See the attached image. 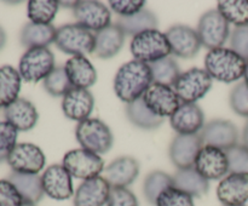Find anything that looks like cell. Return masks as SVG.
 Masks as SVG:
<instances>
[{
    "instance_id": "obj_2",
    "label": "cell",
    "mask_w": 248,
    "mask_h": 206,
    "mask_svg": "<svg viewBox=\"0 0 248 206\" xmlns=\"http://www.w3.org/2000/svg\"><path fill=\"white\" fill-rule=\"evenodd\" d=\"M246 61L232 48H219L208 51L205 57V70L218 81H237L245 74Z\"/></svg>"
},
{
    "instance_id": "obj_32",
    "label": "cell",
    "mask_w": 248,
    "mask_h": 206,
    "mask_svg": "<svg viewBox=\"0 0 248 206\" xmlns=\"http://www.w3.org/2000/svg\"><path fill=\"white\" fill-rule=\"evenodd\" d=\"M149 67L152 70L153 82L165 86L173 87L182 74L177 62L171 57L162 58L156 62L150 63Z\"/></svg>"
},
{
    "instance_id": "obj_14",
    "label": "cell",
    "mask_w": 248,
    "mask_h": 206,
    "mask_svg": "<svg viewBox=\"0 0 248 206\" xmlns=\"http://www.w3.org/2000/svg\"><path fill=\"white\" fill-rule=\"evenodd\" d=\"M44 193L55 200H67L74 194L72 174L63 165H51L41 176Z\"/></svg>"
},
{
    "instance_id": "obj_6",
    "label": "cell",
    "mask_w": 248,
    "mask_h": 206,
    "mask_svg": "<svg viewBox=\"0 0 248 206\" xmlns=\"http://www.w3.org/2000/svg\"><path fill=\"white\" fill-rule=\"evenodd\" d=\"M55 69V56L48 48H31L22 55L18 64L21 78L27 82L45 80Z\"/></svg>"
},
{
    "instance_id": "obj_35",
    "label": "cell",
    "mask_w": 248,
    "mask_h": 206,
    "mask_svg": "<svg viewBox=\"0 0 248 206\" xmlns=\"http://www.w3.org/2000/svg\"><path fill=\"white\" fill-rule=\"evenodd\" d=\"M60 1L56 0H31L28 2V17L36 24H51L57 15Z\"/></svg>"
},
{
    "instance_id": "obj_26",
    "label": "cell",
    "mask_w": 248,
    "mask_h": 206,
    "mask_svg": "<svg viewBox=\"0 0 248 206\" xmlns=\"http://www.w3.org/2000/svg\"><path fill=\"white\" fill-rule=\"evenodd\" d=\"M173 178V187L189 194L190 196H202L207 194L210 189V183L203 176H201L195 167L190 169L178 170L172 176Z\"/></svg>"
},
{
    "instance_id": "obj_48",
    "label": "cell",
    "mask_w": 248,
    "mask_h": 206,
    "mask_svg": "<svg viewBox=\"0 0 248 206\" xmlns=\"http://www.w3.org/2000/svg\"><path fill=\"white\" fill-rule=\"evenodd\" d=\"M22 206H36L34 203H31V201H23Z\"/></svg>"
},
{
    "instance_id": "obj_15",
    "label": "cell",
    "mask_w": 248,
    "mask_h": 206,
    "mask_svg": "<svg viewBox=\"0 0 248 206\" xmlns=\"http://www.w3.org/2000/svg\"><path fill=\"white\" fill-rule=\"evenodd\" d=\"M203 147L200 135H177L170 145V159L178 170L190 169L195 165L196 157Z\"/></svg>"
},
{
    "instance_id": "obj_39",
    "label": "cell",
    "mask_w": 248,
    "mask_h": 206,
    "mask_svg": "<svg viewBox=\"0 0 248 206\" xmlns=\"http://www.w3.org/2000/svg\"><path fill=\"white\" fill-rule=\"evenodd\" d=\"M17 135L18 131L10 123L0 121V162L7 160L10 153L17 144Z\"/></svg>"
},
{
    "instance_id": "obj_25",
    "label": "cell",
    "mask_w": 248,
    "mask_h": 206,
    "mask_svg": "<svg viewBox=\"0 0 248 206\" xmlns=\"http://www.w3.org/2000/svg\"><path fill=\"white\" fill-rule=\"evenodd\" d=\"M73 87L89 89L97 81V72L86 56H73L64 65Z\"/></svg>"
},
{
    "instance_id": "obj_43",
    "label": "cell",
    "mask_w": 248,
    "mask_h": 206,
    "mask_svg": "<svg viewBox=\"0 0 248 206\" xmlns=\"http://www.w3.org/2000/svg\"><path fill=\"white\" fill-rule=\"evenodd\" d=\"M111 10L120 17H128L142 11L145 6L143 0H111L109 1Z\"/></svg>"
},
{
    "instance_id": "obj_40",
    "label": "cell",
    "mask_w": 248,
    "mask_h": 206,
    "mask_svg": "<svg viewBox=\"0 0 248 206\" xmlns=\"http://www.w3.org/2000/svg\"><path fill=\"white\" fill-rule=\"evenodd\" d=\"M230 106L235 113L248 118V87L245 82H240L232 90Z\"/></svg>"
},
{
    "instance_id": "obj_45",
    "label": "cell",
    "mask_w": 248,
    "mask_h": 206,
    "mask_svg": "<svg viewBox=\"0 0 248 206\" xmlns=\"http://www.w3.org/2000/svg\"><path fill=\"white\" fill-rule=\"evenodd\" d=\"M242 142H244L242 143V145H245V147L248 149V120L244 127V133H242Z\"/></svg>"
},
{
    "instance_id": "obj_8",
    "label": "cell",
    "mask_w": 248,
    "mask_h": 206,
    "mask_svg": "<svg viewBox=\"0 0 248 206\" xmlns=\"http://www.w3.org/2000/svg\"><path fill=\"white\" fill-rule=\"evenodd\" d=\"M63 166L72 174L80 179L98 177L104 169V161L98 154L80 148L68 152L63 158Z\"/></svg>"
},
{
    "instance_id": "obj_34",
    "label": "cell",
    "mask_w": 248,
    "mask_h": 206,
    "mask_svg": "<svg viewBox=\"0 0 248 206\" xmlns=\"http://www.w3.org/2000/svg\"><path fill=\"white\" fill-rule=\"evenodd\" d=\"M217 10L228 23L236 27L248 24V0H223Z\"/></svg>"
},
{
    "instance_id": "obj_23",
    "label": "cell",
    "mask_w": 248,
    "mask_h": 206,
    "mask_svg": "<svg viewBox=\"0 0 248 206\" xmlns=\"http://www.w3.org/2000/svg\"><path fill=\"white\" fill-rule=\"evenodd\" d=\"M4 116L7 123L11 124L17 131L31 130L36 125L39 114L36 108L28 99L18 98L4 109Z\"/></svg>"
},
{
    "instance_id": "obj_16",
    "label": "cell",
    "mask_w": 248,
    "mask_h": 206,
    "mask_svg": "<svg viewBox=\"0 0 248 206\" xmlns=\"http://www.w3.org/2000/svg\"><path fill=\"white\" fill-rule=\"evenodd\" d=\"M73 12L78 23L91 32L93 31L97 33L111 24L110 11L99 1H93V0L78 1L73 9Z\"/></svg>"
},
{
    "instance_id": "obj_18",
    "label": "cell",
    "mask_w": 248,
    "mask_h": 206,
    "mask_svg": "<svg viewBox=\"0 0 248 206\" xmlns=\"http://www.w3.org/2000/svg\"><path fill=\"white\" fill-rule=\"evenodd\" d=\"M111 187L104 177L85 179L74 195V206H104L108 204Z\"/></svg>"
},
{
    "instance_id": "obj_29",
    "label": "cell",
    "mask_w": 248,
    "mask_h": 206,
    "mask_svg": "<svg viewBox=\"0 0 248 206\" xmlns=\"http://www.w3.org/2000/svg\"><path fill=\"white\" fill-rule=\"evenodd\" d=\"M115 24L120 27L125 35H133L143 33L145 31H153L159 26L156 16L149 10L143 9L142 11L128 17H119Z\"/></svg>"
},
{
    "instance_id": "obj_31",
    "label": "cell",
    "mask_w": 248,
    "mask_h": 206,
    "mask_svg": "<svg viewBox=\"0 0 248 206\" xmlns=\"http://www.w3.org/2000/svg\"><path fill=\"white\" fill-rule=\"evenodd\" d=\"M126 115L133 125L138 126L143 130H155L160 127L164 123V118L155 115L147 107L144 99L140 98L135 102H131L126 107Z\"/></svg>"
},
{
    "instance_id": "obj_12",
    "label": "cell",
    "mask_w": 248,
    "mask_h": 206,
    "mask_svg": "<svg viewBox=\"0 0 248 206\" xmlns=\"http://www.w3.org/2000/svg\"><path fill=\"white\" fill-rule=\"evenodd\" d=\"M143 99L148 108L160 118L165 116L171 118L182 104V101L173 87L154 84V82L147 90Z\"/></svg>"
},
{
    "instance_id": "obj_46",
    "label": "cell",
    "mask_w": 248,
    "mask_h": 206,
    "mask_svg": "<svg viewBox=\"0 0 248 206\" xmlns=\"http://www.w3.org/2000/svg\"><path fill=\"white\" fill-rule=\"evenodd\" d=\"M5 44H6V33H5V31L2 29V27L0 26V50L4 48Z\"/></svg>"
},
{
    "instance_id": "obj_30",
    "label": "cell",
    "mask_w": 248,
    "mask_h": 206,
    "mask_svg": "<svg viewBox=\"0 0 248 206\" xmlns=\"http://www.w3.org/2000/svg\"><path fill=\"white\" fill-rule=\"evenodd\" d=\"M21 81V74L12 65L0 68V107L6 108L18 99Z\"/></svg>"
},
{
    "instance_id": "obj_22",
    "label": "cell",
    "mask_w": 248,
    "mask_h": 206,
    "mask_svg": "<svg viewBox=\"0 0 248 206\" xmlns=\"http://www.w3.org/2000/svg\"><path fill=\"white\" fill-rule=\"evenodd\" d=\"M104 179L111 188H126L140 174V164L135 158L121 157L106 167Z\"/></svg>"
},
{
    "instance_id": "obj_17",
    "label": "cell",
    "mask_w": 248,
    "mask_h": 206,
    "mask_svg": "<svg viewBox=\"0 0 248 206\" xmlns=\"http://www.w3.org/2000/svg\"><path fill=\"white\" fill-rule=\"evenodd\" d=\"M171 52L182 58H193L198 55L201 48L198 32L183 24L171 27L166 32Z\"/></svg>"
},
{
    "instance_id": "obj_10",
    "label": "cell",
    "mask_w": 248,
    "mask_h": 206,
    "mask_svg": "<svg viewBox=\"0 0 248 206\" xmlns=\"http://www.w3.org/2000/svg\"><path fill=\"white\" fill-rule=\"evenodd\" d=\"M7 164L14 172L38 174L45 166V155L33 143H17L7 158Z\"/></svg>"
},
{
    "instance_id": "obj_37",
    "label": "cell",
    "mask_w": 248,
    "mask_h": 206,
    "mask_svg": "<svg viewBox=\"0 0 248 206\" xmlns=\"http://www.w3.org/2000/svg\"><path fill=\"white\" fill-rule=\"evenodd\" d=\"M229 161L230 174H248V149L245 145L236 144L225 150Z\"/></svg>"
},
{
    "instance_id": "obj_41",
    "label": "cell",
    "mask_w": 248,
    "mask_h": 206,
    "mask_svg": "<svg viewBox=\"0 0 248 206\" xmlns=\"http://www.w3.org/2000/svg\"><path fill=\"white\" fill-rule=\"evenodd\" d=\"M23 198L9 179H0V206H22Z\"/></svg>"
},
{
    "instance_id": "obj_49",
    "label": "cell",
    "mask_w": 248,
    "mask_h": 206,
    "mask_svg": "<svg viewBox=\"0 0 248 206\" xmlns=\"http://www.w3.org/2000/svg\"><path fill=\"white\" fill-rule=\"evenodd\" d=\"M235 206H245V205H235Z\"/></svg>"
},
{
    "instance_id": "obj_13",
    "label": "cell",
    "mask_w": 248,
    "mask_h": 206,
    "mask_svg": "<svg viewBox=\"0 0 248 206\" xmlns=\"http://www.w3.org/2000/svg\"><path fill=\"white\" fill-rule=\"evenodd\" d=\"M203 145L228 150L235 147L239 141V130L229 120H212L200 131Z\"/></svg>"
},
{
    "instance_id": "obj_47",
    "label": "cell",
    "mask_w": 248,
    "mask_h": 206,
    "mask_svg": "<svg viewBox=\"0 0 248 206\" xmlns=\"http://www.w3.org/2000/svg\"><path fill=\"white\" fill-rule=\"evenodd\" d=\"M244 79H245V84L248 87V61H246V68H245V74H244Z\"/></svg>"
},
{
    "instance_id": "obj_36",
    "label": "cell",
    "mask_w": 248,
    "mask_h": 206,
    "mask_svg": "<svg viewBox=\"0 0 248 206\" xmlns=\"http://www.w3.org/2000/svg\"><path fill=\"white\" fill-rule=\"evenodd\" d=\"M44 89L53 97L64 96L69 90L73 89L64 67H55V69L44 80Z\"/></svg>"
},
{
    "instance_id": "obj_1",
    "label": "cell",
    "mask_w": 248,
    "mask_h": 206,
    "mask_svg": "<svg viewBox=\"0 0 248 206\" xmlns=\"http://www.w3.org/2000/svg\"><path fill=\"white\" fill-rule=\"evenodd\" d=\"M152 84L153 77L149 64L136 60L121 65L114 78L116 96L127 104L142 98Z\"/></svg>"
},
{
    "instance_id": "obj_44",
    "label": "cell",
    "mask_w": 248,
    "mask_h": 206,
    "mask_svg": "<svg viewBox=\"0 0 248 206\" xmlns=\"http://www.w3.org/2000/svg\"><path fill=\"white\" fill-rule=\"evenodd\" d=\"M108 206H140L135 194L127 188H111Z\"/></svg>"
},
{
    "instance_id": "obj_42",
    "label": "cell",
    "mask_w": 248,
    "mask_h": 206,
    "mask_svg": "<svg viewBox=\"0 0 248 206\" xmlns=\"http://www.w3.org/2000/svg\"><path fill=\"white\" fill-rule=\"evenodd\" d=\"M230 46L234 52L241 56L245 61H248V24L236 27L232 33Z\"/></svg>"
},
{
    "instance_id": "obj_38",
    "label": "cell",
    "mask_w": 248,
    "mask_h": 206,
    "mask_svg": "<svg viewBox=\"0 0 248 206\" xmlns=\"http://www.w3.org/2000/svg\"><path fill=\"white\" fill-rule=\"evenodd\" d=\"M155 206H195V204L193 196L171 187L160 194Z\"/></svg>"
},
{
    "instance_id": "obj_27",
    "label": "cell",
    "mask_w": 248,
    "mask_h": 206,
    "mask_svg": "<svg viewBox=\"0 0 248 206\" xmlns=\"http://www.w3.org/2000/svg\"><path fill=\"white\" fill-rule=\"evenodd\" d=\"M56 31L52 24H36L29 22L22 28L19 40L26 48H47L55 43Z\"/></svg>"
},
{
    "instance_id": "obj_7",
    "label": "cell",
    "mask_w": 248,
    "mask_h": 206,
    "mask_svg": "<svg viewBox=\"0 0 248 206\" xmlns=\"http://www.w3.org/2000/svg\"><path fill=\"white\" fill-rule=\"evenodd\" d=\"M212 87V78L205 69L191 68L182 73L173 89L182 103H195Z\"/></svg>"
},
{
    "instance_id": "obj_28",
    "label": "cell",
    "mask_w": 248,
    "mask_h": 206,
    "mask_svg": "<svg viewBox=\"0 0 248 206\" xmlns=\"http://www.w3.org/2000/svg\"><path fill=\"white\" fill-rule=\"evenodd\" d=\"M7 179L16 187L24 201L36 204L43 199L45 194L41 183V177L39 174H19L12 171Z\"/></svg>"
},
{
    "instance_id": "obj_3",
    "label": "cell",
    "mask_w": 248,
    "mask_h": 206,
    "mask_svg": "<svg viewBox=\"0 0 248 206\" xmlns=\"http://www.w3.org/2000/svg\"><path fill=\"white\" fill-rule=\"evenodd\" d=\"M130 50L136 61L147 64L169 57L171 53L166 34L161 33L157 29L145 31L133 36Z\"/></svg>"
},
{
    "instance_id": "obj_24",
    "label": "cell",
    "mask_w": 248,
    "mask_h": 206,
    "mask_svg": "<svg viewBox=\"0 0 248 206\" xmlns=\"http://www.w3.org/2000/svg\"><path fill=\"white\" fill-rule=\"evenodd\" d=\"M94 55L102 60H108L118 55L119 51L123 48L125 43V33L118 24L111 23L107 28L97 32L94 34Z\"/></svg>"
},
{
    "instance_id": "obj_9",
    "label": "cell",
    "mask_w": 248,
    "mask_h": 206,
    "mask_svg": "<svg viewBox=\"0 0 248 206\" xmlns=\"http://www.w3.org/2000/svg\"><path fill=\"white\" fill-rule=\"evenodd\" d=\"M196 32L201 45L210 50L219 48H223L229 36V23L218 10H210L201 16Z\"/></svg>"
},
{
    "instance_id": "obj_20",
    "label": "cell",
    "mask_w": 248,
    "mask_h": 206,
    "mask_svg": "<svg viewBox=\"0 0 248 206\" xmlns=\"http://www.w3.org/2000/svg\"><path fill=\"white\" fill-rule=\"evenodd\" d=\"M94 106V98L86 89L73 87L63 96L62 109L64 115L70 120L84 121L89 119Z\"/></svg>"
},
{
    "instance_id": "obj_4",
    "label": "cell",
    "mask_w": 248,
    "mask_h": 206,
    "mask_svg": "<svg viewBox=\"0 0 248 206\" xmlns=\"http://www.w3.org/2000/svg\"><path fill=\"white\" fill-rule=\"evenodd\" d=\"M75 136L81 148L96 154L108 153L114 143L110 128L99 119L89 118L80 121L75 130Z\"/></svg>"
},
{
    "instance_id": "obj_19",
    "label": "cell",
    "mask_w": 248,
    "mask_h": 206,
    "mask_svg": "<svg viewBox=\"0 0 248 206\" xmlns=\"http://www.w3.org/2000/svg\"><path fill=\"white\" fill-rule=\"evenodd\" d=\"M217 196L225 206L245 205L248 201V174H229L220 181Z\"/></svg>"
},
{
    "instance_id": "obj_11",
    "label": "cell",
    "mask_w": 248,
    "mask_h": 206,
    "mask_svg": "<svg viewBox=\"0 0 248 206\" xmlns=\"http://www.w3.org/2000/svg\"><path fill=\"white\" fill-rule=\"evenodd\" d=\"M194 167L207 181H218L229 172L227 153L211 145H203L196 157Z\"/></svg>"
},
{
    "instance_id": "obj_5",
    "label": "cell",
    "mask_w": 248,
    "mask_h": 206,
    "mask_svg": "<svg viewBox=\"0 0 248 206\" xmlns=\"http://www.w3.org/2000/svg\"><path fill=\"white\" fill-rule=\"evenodd\" d=\"M55 44L62 52L85 56L94 51V34L79 23L64 24L56 31Z\"/></svg>"
},
{
    "instance_id": "obj_21",
    "label": "cell",
    "mask_w": 248,
    "mask_h": 206,
    "mask_svg": "<svg viewBox=\"0 0 248 206\" xmlns=\"http://www.w3.org/2000/svg\"><path fill=\"white\" fill-rule=\"evenodd\" d=\"M170 123L178 135H196L205 126V116L196 103H182Z\"/></svg>"
},
{
    "instance_id": "obj_33",
    "label": "cell",
    "mask_w": 248,
    "mask_h": 206,
    "mask_svg": "<svg viewBox=\"0 0 248 206\" xmlns=\"http://www.w3.org/2000/svg\"><path fill=\"white\" fill-rule=\"evenodd\" d=\"M173 187V178L164 171H153L145 177L143 184V193L148 203L155 205L162 191Z\"/></svg>"
}]
</instances>
